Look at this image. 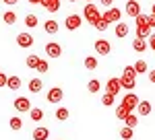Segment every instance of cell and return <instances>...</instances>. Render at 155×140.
Returning a JSON list of instances; mask_svg holds the SVG:
<instances>
[{
    "label": "cell",
    "mask_w": 155,
    "mask_h": 140,
    "mask_svg": "<svg viewBox=\"0 0 155 140\" xmlns=\"http://www.w3.org/2000/svg\"><path fill=\"white\" fill-rule=\"evenodd\" d=\"M83 19L87 21L89 25H95L99 19H101V12H99V8H97L93 2H87L83 8Z\"/></svg>",
    "instance_id": "6da1fadb"
},
{
    "label": "cell",
    "mask_w": 155,
    "mask_h": 140,
    "mask_svg": "<svg viewBox=\"0 0 155 140\" xmlns=\"http://www.w3.org/2000/svg\"><path fill=\"white\" fill-rule=\"evenodd\" d=\"M139 101H141V99H139L134 93H126L124 97H122V105H124L128 111H134V109H137V105H139Z\"/></svg>",
    "instance_id": "7a4b0ae2"
},
{
    "label": "cell",
    "mask_w": 155,
    "mask_h": 140,
    "mask_svg": "<svg viewBox=\"0 0 155 140\" xmlns=\"http://www.w3.org/2000/svg\"><path fill=\"white\" fill-rule=\"evenodd\" d=\"M101 17H104L110 25H114V23H120V19H122V11H120V8H107Z\"/></svg>",
    "instance_id": "3957f363"
},
{
    "label": "cell",
    "mask_w": 155,
    "mask_h": 140,
    "mask_svg": "<svg viewBox=\"0 0 155 140\" xmlns=\"http://www.w3.org/2000/svg\"><path fill=\"white\" fill-rule=\"evenodd\" d=\"M81 23H83V19H81L79 14H68V17L64 19V25H66L68 31H77V29L81 27Z\"/></svg>",
    "instance_id": "277c9868"
},
{
    "label": "cell",
    "mask_w": 155,
    "mask_h": 140,
    "mask_svg": "<svg viewBox=\"0 0 155 140\" xmlns=\"http://www.w3.org/2000/svg\"><path fill=\"white\" fill-rule=\"evenodd\" d=\"M62 97H64V91H62L60 87H54V89H50L48 95H46L48 103H60V101H62Z\"/></svg>",
    "instance_id": "5b68a950"
},
{
    "label": "cell",
    "mask_w": 155,
    "mask_h": 140,
    "mask_svg": "<svg viewBox=\"0 0 155 140\" xmlns=\"http://www.w3.org/2000/svg\"><path fill=\"white\" fill-rule=\"evenodd\" d=\"M12 105H15V109H17L19 113H25V111H29V109H31V101H29L27 97H17Z\"/></svg>",
    "instance_id": "8992f818"
},
{
    "label": "cell",
    "mask_w": 155,
    "mask_h": 140,
    "mask_svg": "<svg viewBox=\"0 0 155 140\" xmlns=\"http://www.w3.org/2000/svg\"><path fill=\"white\" fill-rule=\"evenodd\" d=\"M93 47H95V52L99 56H107L112 52V46H110V41H106V39H97L95 43H93Z\"/></svg>",
    "instance_id": "52a82bcc"
},
{
    "label": "cell",
    "mask_w": 155,
    "mask_h": 140,
    "mask_svg": "<svg viewBox=\"0 0 155 140\" xmlns=\"http://www.w3.org/2000/svg\"><path fill=\"white\" fill-rule=\"evenodd\" d=\"M46 54H48V58H60V54H62V47H60V43H56V41H50V43H46Z\"/></svg>",
    "instance_id": "ba28073f"
},
{
    "label": "cell",
    "mask_w": 155,
    "mask_h": 140,
    "mask_svg": "<svg viewBox=\"0 0 155 140\" xmlns=\"http://www.w3.org/2000/svg\"><path fill=\"white\" fill-rule=\"evenodd\" d=\"M124 8H126V14H128V17H134V19H137V17L141 14V4H139L137 0H128Z\"/></svg>",
    "instance_id": "9c48e42d"
},
{
    "label": "cell",
    "mask_w": 155,
    "mask_h": 140,
    "mask_svg": "<svg viewBox=\"0 0 155 140\" xmlns=\"http://www.w3.org/2000/svg\"><path fill=\"white\" fill-rule=\"evenodd\" d=\"M17 46L19 47H31L33 46V35L31 33H19L17 35Z\"/></svg>",
    "instance_id": "30bf717a"
},
{
    "label": "cell",
    "mask_w": 155,
    "mask_h": 140,
    "mask_svg": "<svg viewBox=\"0 0 155 140\" xmlns=\"http://www.w3.org/2000/svg\"><path fill=\"white\" fill-rule=\"evenodd\" d=\"M122 91V87H120V78H110L107 81V84H106V93H110V95H116Z\"/></svg>",
    "instance_id": "8fae6325"
},
{
    "label": "cell",
    "mask_w": 155,
    "mask_h": 140,
    "mask_svg": "<svg viewBox=\"0 0 155 140\" xmlns=\"http://www.w3.org/2000/svg\"><path fill=\"white\" fill-rule=\"evenodd\" d=\"M120 87L122 89H126V91H134V87H137V78H132V76H120Z\"/></svg>",
    "instance_id": "7c38bea8"
},
{
    "label": "cell",
    "mask_w": 155,
    "mask_h": 140,
    "mask_svg": "<svg viewBox=\"0 0 155 140\" xmlns=\"http://www.w3.org/2000/svg\"><path fill=\"white\" fill-rule=\"evenodd\" d=\"M50 138V130L46 126H37L33 130V140H48Z\"/></svg>",
    "instance_id": "4fadbf2b"
},
{
    "label": "cell",
    "mask_w": 155,
    "mask_h": 140,
    "mask_svg": "<svg viewBox=\"0 0 155 140\" xmlns=\"http://www.w3.org/2000/svg\"><path fill=\"white\" fill-rule=\"evenodd\" d=\"M44 29H46V33L48 35H56L58 33V29H60V25L54 21V19H48L46 23H44Z\"/></svg>",
    "instance_id": "5bb4252c"
},
{
    "label": "cell",
    "mask_w": 155,
    "mask_h": 140,
    "mask_svg": "<svg viewBox=\"0 0 155 140\" xmlns=\"http://www.w3.org/2000/svg\"><path fill=\"white\" fill-rule=\"evenodd\" d=\"M151 109H153V107H151L149 101H139V105H137V113H139V116H149Z\"/></svg>",
    "instance_id": "9a60e30c"
},
{
    "label": "cell",
    "mask_w": 155,
    "mask_h": 140,
    "mask_svg": "<svg viewBox=\"0 0 155 140\" xmlns=\"http://www.w3.org/2000/svg\"><path fill=\"white\" fill-rule=\"evenodd\" d=\"M41 6L50 12H56L60 11V0H41Z\"/></svg>",
    "instance_id": "2e32d148"
},
{
    "label": "cell",
    "mask_w": 155,
    "mask_h": 140,
    "mask_svg": "<svg viewBox=\"0 0 155 140\" xmlns=\"http://www.w3.org/2000/svg\"><path fill=\"white\" fill-rule=\"evenodd\" d=\"M147 39H141V37H134V41H132V49L134 52H139V54H143L145 49H147Z\"/></svg>",
    "instance_id": "e0dca14e"
},
{
    "label": "cell",
    "mask_w": 155,
    "mask_h": 140,
    "mask_svg": "<svg viewBox=\"0 0 155 140\" xmlns=\"http://www.w3.org/2000/svg\"><path fill=\"white\" fill-rule=\"evenodd\" d=\"M6 89H8V91H19V89H21V78H19V76H8Z\"/></svg>",
    "instance_id": "ac0fdd59"
},
{
    "label": "cell",
    "mask_w": 155,
    "mask_h": 140,
    "mask_svg": "<svg viewBox=\"0 0 155 140\" xmlns=\"http://www.w3.org/2000/svg\"><path fill=\"white\" fill-rule=\"evenodd\" d=\"M128 31H130V29H128V25H126V23H122V21L116 23V37L122 39V37H126V35H128Z\"/></svg>",
    "instance_id": "d6986e66"
},
{
    "label": "cell",
    "mask_w": 155,
    "mask_h": 140,
    "mask_svg": "<svg viewBox=\"0 0 155 140\" xmlns=\"http://www.w3.org/2000/svg\"><path fill=\"white\" fill-rule=\"evenodd\" d=\"M41 89H44L41 78H31V81H29V91H31V93H39Z\"/></svg>",
    "instance_id": "ffe728a7"
},
{
    "label": "cell",
    "mask_w": 155,
    "mask_h": 140,
    "mask_svg": "<svg viewBox=\"0 0 155 140\" xmlns=\"http://www.w3.org/2000/svg\"><path fill=\"white\" fill-rule=\"evenodd\" d=\"M149 35H151V27H149V25L137 27V37H141V39H149Z\"/></svg>",
    "instance_id": "44dd1931"
},
{
    "label": "cell",
    "mask_w": 155,
    "mask_h": 140,
    "mask_svg": "<svg viewBox=\"0 0 155 140\" xmlns=\"http://www.w3.org/2000/svg\"><path fill=\"white\" fill-rule=\"evenodd\" d=\"M37 23H39V19H37L35 14H27V17H25V27H27V29H35Z\"/></svg>",
    "instance_id": "7402d4cb"
},
{
    "label": "cell",
    "mask_w": 155,
    "mask_h": 140,
    "mask_svg": "<svg viewBox=\"0 0 155 140\" xmlns=\"http://www.w3.org/2000/svg\"><path fill=\"white\" fill-rule=\"evenodd\" d=\"M29 117H31L33 122H41V117H44V111H41L39 107H31V109H29Z\"/></svg>",
    "instance_id": "603a6c76"
},
{
    "label": "cell",
    "mask_w": 155,
    "mask_h": 140,
    "mask_svg": "<svg viewBox=\"0 0 155 140\" xmlns=\"http://www.w3.org/2000/svg\"><path fill=\"white\" fill-rule=\"evenodd\" d=\"M39 60H41V58H37L35 54H31V56H27V60H25V64H27V68L35 70V68H37V64H39Z\"/></svg>",
    "instance_id": "cb8c5ba5"
},
{
    "label": "cell",
    "mask_w": 155,
    "mask_h": 140,
    "mask_svg": "<svg viewBox=\"0 0 155 140\" xmlns=\"http://www.w3.org/2000/svg\"><path fill=\"white\" fill-rule=\"evenodd\" d=\"M87 91H89V93H99V91H101V84H99V81H97V78L89 81V82H87Z\"/></svg>",
    "instance_id": "d4e9b609"
},
{
    "label": "cell",
    "mask_w": 155,
    "mask_h": 140,
    "mask_svg": "<svg viewBox=\"0 0 155 140\" xmlns=\"http://www.w3.org/2000/svg\"><path fill=\"white\" fill-rule=\"evenodd\" d=\"M68 116H71V111H68L66 107H58V109H56V119H60V122H66Z\"/></svg>",
    "instance_id": "484cf974"
},
{
    "label": "cell",
    "mask_w": 155,
    "mask_h": 140,
    "mask_svg": "<svg viewBox=\"0 0 155 140\" xmlns=\"http://www.w3.org/2000/svg\"><path fill=\"white\" fill-rule=\"evenodd\" d=\"M128 113H132V111H128V109H126V107H124L122 103L116 107V117H118V119H122V122L126 119V116H128Z\"/></svg>",
    "instance_id": "4316f807"
},
{
    "label": "cell",
    "mask_w": 155,
    "mask_h": 140,
    "mask_svg": "<svg viewBox=\"0 0 155 140\" xmlns=\"http://www.w3.org/2000/svg\"><path fill=\"white\" fill-rule=\"evenodd\" d=\"M134 70H137V74H145V72H147V62H145V60H137V62H134Z\"/></svg>",
    "instance_id": "83f0119b"
},
{
    "label": "cell",
    "mask_w": 155,
    "mask_h": 140,
    "mask_svg": "<svg viewBox=\"0 0 155 140\" xmlns=\"http://www.w3.org/2000/svg\"><path fill=\"white\" fill-rule=\"evenodd\" d=\"M101 103L106 105V107H112V105L116 103V97L110 95V93H104V95H101Z\"/></svg>",
    "instance_id": "f1b7e54d"
},
{
    "label": "cell",
    "mask_w": 155,
    "mask_h": 140,
    "mask_svg": "<svg viewBox=\"0 0 155 140\" xmlns=\"http://www.w3.org/2000/svg\"><path fill=\"white\" fill-rule=\"evenodd\" d=\"M124 124H126L128 128H132V130H134V126L139 124V117L134 116V113H128V116H126V119H124Z\"/></svg>",
    "instance_id": "f546056e"
},
{
    "label": "cell",
    "mask_w": 155,
    "mask_h": 140,
    "mask_svg": "<svg viewBox=\"0 0 155 140\" xmlns=\"http://www.w3.org/2000/svg\"><path fill=\"white\" fill-rule=\"evenodd\" d=\"M2 19H4V23H6V25H15V23H17V14H15L12 11H6Z\"/></svg>",
    "instance_id": "4dcf8cb0"
},
{
    "label": "cell",
    "mask_w": 155,
    "mask_h": 140,
    "mask_svg": "<svg viewBox=\"0 0 155 140\" xmlns=\"http://www.w3.org/2000/svg\"><path fill=\"white\" fill-rule=\"evenodd\" d=\"M132 134H134V130L128 128V126H124L120 130V138H124V140H132Z\"/></svg>",
    "instance_id": "1f68e13d"
},
{
    "label": "cell",
    "mask_w": 155,
    "mask_h": 140,
    "mask_svg": "<svg viewBox=\"0 0 155 140\" xmlns=\"http://www.w3.org/2000/svg\"><path fill=\"white\" fill-rule=\"evenodd\" d=\"M85 68H87V70H95L97 68V58L87 56V58H85Z\"/></svg>",
    "instance_id": "d6a6232c"
},
{
    "label": "cell",
    "mask_w": 155,
    "mask_h": 140,
    "mask_svg": "<svg viewBox=\"0 0 155 140\" xmlns=\"http://www.w3.org/2000/svg\"><path fill=\"white\" fill-rule=\"evenodd\" d=\"M8 124H11L12 130H21V128H23V119H21V117H11Z\"/></svg>",
    "instance_id": "836d02e7"
},
{
    "label": "cell",
    "mask_w": 155,
    "mask_h": 140,
    "mask_svg": "<svg viewBox=\"0 0 155 140\" xmlns=\"http://www.w3.org/2000/svg\"><path fill=\"white\" fill-rule=\"evenodd\" d=\"M93 27H95L97 31H106L107 27H110V23H107L106 19H104V17H101V19H99V21H97V23H95V25H93Z\"/></svg>",
    "instance_id": "e575fe53"
},
{
    "label": "cell",
    "mask_w": 155,
    "mask_h": 140,
    "mask_svg": "<svg viewBox=\"0 0 155 140\" xmlns=\"http://www.w3.org/2000/svg\"><path fill=\"white\" fill-rule=\"evenodd\" d=\"M37 72H41V74H46V72H48L50 70V66H48V62H46V60H39V64H37Z\"/></svg>",
    "instance_id": "d590c367"
},
{
    "label": "cell",
    "mask_w": 155,
    "mask_h": 140,
    "mask_svg": "<svg viewBox=\"0 0 155 140\" xmlns=\"http://www.w3.org/2000/svg\"><path fill=\"white\" fill-rule=\"evenodd\" d=\"M122 74H124V76H132V78H137V70H134V66H126Z\"/></svg>",
    "instance_id": "8d00e7d4"
},
{
    "label": "cell",
    "mask_w": 155,
    "mask_h": 140,
    "mask_svg": "<svg viewBox=\"0 0 155 140\" xmlns=\"http://www.w3.org/2000/svg\"><path fill=\"white\" fill-rule=\"evenodd\" d=\"M143 25H147V14L141 12V14L137 17V27H143Z\"/></svg>",
    "instance_id": "74e56055"
},
{
    "label": "cell",
    "mask_w": 155,
    "mask_h": 140,
    "mask_svg": "<svg viewBox=\"0 0 155 140\" xmlns=\"http://www.w3.org/2000/svg\"><path fill=\"white\" fill-rule=\"evenodd\" d=\"M147 46H149V47H151V49L155 52V33L149 35V41H147Z\"/></svg>",
    "instance_id": "f35d334b"
},
{
    "label": "cell",
    "mask_w": 155,
    "mask_h": 140,
    "mask_svg": "<svg viewBox=\"0 0 155 140\" xmlns=\"http://www.w3.org/2000/svg\"><path fill=\"white\" fill-rule=\"evenodd\" d=\"M147 25H149L151 29L155 27V14H147Z\"/></svg>",
    "instance_id": "ab89813d"
},
{
    "label": "cell",
    "mask_w": 155,
    "mask_h": 140,
    "mask_svg": "<svg viewBox=\"0 0 155 140\" xmlns=\"http://www.w3.org/2000/svg\"><path fill=\"white\" fill-rule=\"evenodd\" d=\"M6 81H8V76H6L4 72H0V89H2V87H6Z\"/></svg>",
    "instance_id": "60d3db41"
},
{
    "label": "cell",
    "mask_w": 155,
    "mask_h": 140,
    "mask_svg": "<svg viewBox=\"0 0 155 140\" xmlns=\"http://www.w3.org/2000/svg\"><path fill=\"white\" fill-rule=\"evenodd\" d=\"M99 4H101V6H106V8H110V6L114 4V0H99Z\"/></svg>",
    "instance_id": "b9f144b4"
},
{
    "label": "cell",
    "mask_w": 155,
    "mask_h": 140,
    "mask_svg": "<svg viewBox=\"0 0 155 140\" xmlns=\"http://www.w3.org/2000/svg\"><path fill=\"white\" fill-rule=\"evenodd\" d=\"M6 6H15V4H19V0H2Z\"/></svg>",
    "instance_id": "7bdbcfd3"
},
{
    "label": "cell",
    "mask_w": 155,
    "mask_h": 140,
    "mask_svg": "<svg viewBox=\"0 0 155 140\" xmlns=\"http://www.w3.org/2000/svg\"><path fill=\"white\" fill-rule=\"evenodd\" d=\"M149 81L155 84V70H151V72H149Z\"/></svg>",
    "instance_id": "ee69618b"
},
{
    "label": "cell",
    "mask_w": 155,
    "mask_h": 140,
    "mask_svg": "<svg viewBox=\"0 0 155 140\" xmlns=\"http://www.w3.org/2000/svg\"><path fill=\"white\" fill-rule=\"evenodd\" d=\"M29 4H41V0H27Z\"/></svg>",
    "instance_id": "f6af8a7d"
},
{
    "label": "cell",
    "mask_w": 155,
    "mask_h": 140,
    "mask_svg": "<svg viewBox=\"0 0 155 140\" xmlns=\"http://www.w3.org/2000/svg\"><path fill=\"white\" fill-rule=\"evenodd\" d=\"M151 14H155V4H153V6H151Z\"/></svg>",
    "instance_id": "bcb514c9"
},
{
    "label": "cell",
    "mask_w": 155,
    "mask_h": 140,
    "mask_svg": "<svg viewBox=\"0 0 155 140\" xmlns=\"http://www.w3.org/2000/svg\"><path fill=\"white\" fill-rule=\"evenodd\" d=\"M87 2H95V0H87Z\"/></svg>",
    "instance_id": "7dc6e473"
},
{
    "label": "cell",
    "mask_w": 155,
    "mask_h": 140,
    "mask_svg": "<svg viewBox=\"0 0 155 140\" xmlns=\"http://www.w3.org/2000/svg\"><path fill=\"white\" fill-rule=\"evenodd\" d=\"M68 2H77V0H68Z\"/></svg>",
    "instance_id": "c3c4849f"
}]
</instances>
